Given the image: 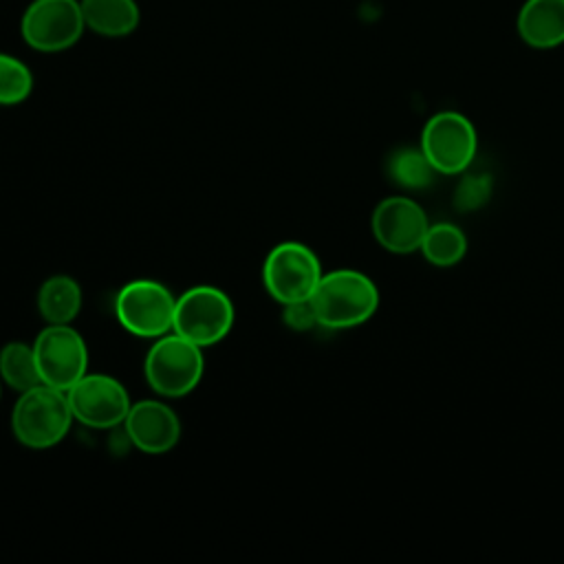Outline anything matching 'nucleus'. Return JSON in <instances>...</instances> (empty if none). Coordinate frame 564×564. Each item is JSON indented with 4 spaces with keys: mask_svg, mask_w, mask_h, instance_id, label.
I'll list each match as a JSON object with an SVG mask.
<instances>
[{
    "mask_svg": "<svg viewBox=\"0 0 564 564\" xmlns=\"http://www.w3.org/2000/svg\"><path fill=\"white\" fill-rule=\"evenodd\" d=\"M73 410L64 390L40 383L13 405L11 427L15 438L31 449H48L64 441L73 423Z\"/></svg>",
    "mask_w": 564,
    "mask_h": 564,
    "instance_id": "2",
    "label": "nucleus"
},
{
    "mask_svg": "<svg viewBox=\"0 0 564 564\" xmlns=\"http://www.w3.org/2000/svg\"><path fill=\"white\" fill-rule=\"evenodd\" d=\"M82 308L79 282L70 275H51L37 291V311L48 324H70Z\"/></svg>",
    "mask_w": 564,
    "mask_h": 564,
    "instance_id": "15",
    "label": "nucleus"
},
{
    "mask_svg": "<svg viewBox=\"0 0 564 564\" xmlns=\"http://www.w3.org/2000/svg\"><path fill=\"white\" fill-rule=\"evenodd\" d=\"M419 145L438 174L456 176L467 172L476 159L478 134L465 115L456 110H441L423 126Z\"/></svg>",
    "mask_w": 564,
    "mask_h": 564,
    "instance_id": "7",
    "label": "nucleus"
},
{
    "mask_svg": "<svg viewBox=\"0 0 564 564\" xmlns=\"http://www.w3.org/2000/svg\"><path fill=\"white\" fill-rule=\"evenodd\" d=\"M520 40L538 51L564 44V0H527L518 13Z\"/></svg>",
    "mask_w": 564,
    "mask_h": 564,
    "instance_id": "13",
    "label": "nucleus"
},
{
    "mask_svg": "<svg viewBox=\"0 0 564 564\" xmlns=\"http://www.w3.org/2000/svg\"><path fill=\"white\" fill-rule=\"evenodd\" d=\"M386 174L388 178L408 192L427 189L434 183V176L438 174L421 145H401L392 150L386 159Z\"/></svg>",
    "mask_w": 564,
    "mask_h": 564,
    "instance_id": "16",
    "label": "nucleus"
},
{
    "mask_svg": "<svg viewBox=\"0 0 564 564\" xmlns=\"http://www.w3.org/2000/svg\"><path fill=\"white\" fill-rule=\"evenodd\" d=\"M33 90V75L24 62L0 53V106L22 104Z\"/></svg>",
    "mask_w": 564,
    "mask_h": 564,
    "instance_id": "19",
    "label": "nucleus"
},
{
    "mask_svg": "<svg viewBox=\"0 0 564 564\" xmlns=\"http://www.w3.org/2000/svg\"><path fill=\"white\" fill-rule=\"evenodd\" d=\"M494 192V178L487 172H463L454 187L452 205L456 212L469 214L482 209Z\"/></svg>",
    "mask_w": 564,
    "mask_h": 564,
    "instance_id": "20",
    "label": "nucleus"
},
{
    "mask_svg": "<svg viewBox=\"0 0 564 564\" xmlns=\"http://www.w3.org/2000/svg\"><path fill=\"white\" fill-rule=\"evenodd\" d=\"M370 229L379 247L405 256L421 249L430 229L427 214L410 196H388L377 203L370 216Z\"/></svg>",
    "mask_w": 564,
    "mask_h": 564,
    "instance_id": "11",
    "label": "nucleus"
},
{
    "mask_svg": "<svg viewBox=\"0 0 564 564\" xmlns=\"http://www.w3.org/2000/svg\"><path fill=\"white\" fill-rule=\"evenodd\" d=\"M322 275V264L315 251L295 240L275 245L262 264L264 289L282 306L311 300Z\"/></svg>",
    "mask_w": 564,
    "mask_h": 564,
    "instance_id": "4",
    "label": "nucleus"
},
{
    "mask_svg": "<svg viewBox=\"0 0 564 564\" xmlns=\"http://www.w3.org/2000/svg\"><path fill=\"white\" fill-rule=\"evenodd\" d=\"M203 348L174 330L156 337L143 361L150 388L170 399L189 394L203 379Z\"/></svg>",
    "mask_w": 564,
    "mask_h": 564,
    "instance_id": "3",
    "label": "nucleus"
},
{
    "mask_svg": "<svg viewBox=\"0 0 564 564\" xmlns=\"http://www.w3.org/2000/svg\"><path fill=\"white\" fill-rule=\"evenodd\" d=\"M86 29L104 37L130 35L141 20L134 0H79Z\"/></svg>",
    "mask_w": 564,
    "mask_h": 564,
    "instance_id": "14",
    "label": "nucleus"
},
{
    "mask_svg": "<svg viewBox=\"0 0 564 564\" xmlns=\"http://www.w3.org/2000/svg\"><path fill=\"white\" fill-rule=\"evenodd\" d=\"M423 258L438 269L456 267L467 253V236L454 223H430V229L421 242Z\"/></svg>",
    "mask_w": 564,
    "mask_h": 564,
    "instance_id": "17",
    "label": "nucleus"
},
{
    "mask_svg": "<svg viewBox=\"0 0 564 564\" xmlns=\"http://www.w3.org/2000/svg\"><path fill=\"white\" fill-rule=\"evenodd\" d=\"M176 297L156 280H130L115 297V315L119 324L134 337L156 339L174 326Z\"/></svg>",
    "mask_w": 564,
    "mask_h": 564,
    "instance_id": "5",
    "label": "nucleus"
},
{
    "mask_svg": "<svg viewBox=\"0 0 564 564\" xmlns=\"http://www.w3.org/2000/svg\"><path fill=\"white\" fill-rule=\"evenodd\" d=\"M0 379L15 392H26L42 383L33 346L9 341L0 350Z\"/></svg>",
    "mask_w": 564,
    "mask_h": 564,
    "instance_id": "18",
    "label": "nucleus"
},
{
    "mask_svg": "<svg viewBox=\"0 0 564 564\" xmlns=\"http://www.w3.org/2000/svg\"><path fill=\"white\" fill-rule=\"evenodd\" d=\"M86 29L79 0H33L20 20L22 40L40 53H59L79 42Z\"/></svg>",
    "mask_w": 564,
    "mask_h": 564,
    "instance_id": "8",
    "label": "nucleus"
},
{
    "mask_svg": "<svg viewBox=\"0 0 564 564\" xmlns=\"http://www.w3.org/2000/svg\"><path fill=\"white\" fill-rule=\"evenodd\" d=\"M123 425L132 445L145 454L170 452L181 438V421L163 401L143 399L132 403Z\"/></svg>",
    "mask_w": 564,
    "mask_h": 564,
    "instance_id": "12",
    "label": "nucleus"
},
{
    "mask_svg": "<svg viewBox=\"0 0 564 564\" xmlns=\"http://www.w3.org/2000/svg\"><path fill=\"white\" fill-rule=\"evenodd\" d=\"M66 397L73 416L82 425L93 430H108L121 425L132 405L123 383L101 372H86L75 386L66 390Z\"/></svg>",
    "mask_w": 564,
    "mask_h": 564,
    "instance_id": "10",
    "label": "nucleus"
},
{
    "mask_svg": "<svg viewBox=\"0 0 564 564\" xmlns=\"http://www.w3.org/2000/svg\"><path fill=\"white\" fill-rule=\"evenodd\" d=\"M234 304L225 291L198 284L176 297L172 330L205 348L227 337L234 326Z\"/></svg>",
    "mask_w": 564,
    "mask_h": 564,
    "instance_id": "6",
    "label": "nucleus"
},
{
    "mask_svg": "<svg viewBox=\"0 0 564 564\" xmlns=\"http://www.w3.org/2000/svg\"><path fill=\"white\" fill-rule=\"evenodd\" d=\"M0 397H2V388H0Z\"/></svg>",
    "mask_w": 564,
    "mask_h": 564,
    "instance_id": "22",
    "label": "nucleus"
},
{
    "mask_svg": "<svg viewBox=\"0 0 564 564\" xmlns=\"http://www.w3.org/2000/svg\"><path fill=\"white\" fill-rule=\"evenodd\" d=\"M42 383L68 390L88 370V348L70 324H48L33 341Z\"/></svg>",
    "mask_w": 564,
    "mask_h": 564,
    "instance_id": "9",
    "label": "nucleus"
},
{
    "mask_svg": "<svg viewBox=\"0 0 564 564\" xmlns=\"http://www.w3.org/2000/svg\"><path fill=\"white\" fill-rule=\"evenodd\" d=\"M317 324L324 328H352L368 322L379 306L377 284L361 271L335 269L322 275L311 295Z\"/></svg>",
    "mask_w": 564,
    "mask_h": 564,
    "instance_id": "1",
    "label": "nucleus"
},
{
    "mask_svg": "<svg viewBox=\"0 0 564 564\" xmlns=\"http://www.w3.org/2000/svg\"><path fill=\"white\" fill-rule=\"evenodd\" d=\"M284 322L293 330H308V328H313L317 324V317H315V311L311 306V300L284 304Z\"/></svg>",
    "mask_w": 564,
    "mask_h": 564,
    "instance_id": "21",
    "label": "nucleus"
}]
</instances>
